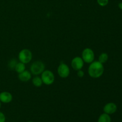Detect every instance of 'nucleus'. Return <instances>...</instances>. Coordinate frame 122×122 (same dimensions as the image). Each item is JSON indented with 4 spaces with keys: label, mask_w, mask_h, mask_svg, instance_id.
Instances as JSON below:
<instances>
[{
    "label": "nucleus",
    "mask_w": 122,
    "mask_h": 122,
    "mask_svg": "<svg viewBox=\"0 0 122 122\" xmlns=\"http://www.w3.org/2000/svg\"><path fill=\"white\" fill-rule=\"evenodd\" d=\"M104 68L102 63L98 61H93L88 67V74L93 78H98L104 73Z\"/></svg>",
    "instance_id": "1"
},
{
    "label": "nucleus",
    "mask_w": 122,
    "mask_h": 122,
    "mask_svg": "<svg viewBox=\"0 0 122 122\" xmlns=\"http://www.w3.org/2000/svg\"><path fill=\"white\" fill-rule=\"evenodd\" d=\"M45 64L41 61H36L30 66V72L33 75H41L45 70Z\"/></svg>",
    "instance_id": "2"
},
{
    "label": "nucleus",
    "mask_w": 122,
    "mask_h": 122,
    "mask_svg": "<svg viewBox=\"0 0 122 122\" xmlns=\"http://www.w3.org/2000/svg\"><path fill=\"white\" fill-rule=\"evenodd\" d=\"M32 59V53L28 49H23L21 50L19 54V60L20 62L27 64L30 62Z\"/></svg>",
    "instance_id": "3"
},
{
    "label": "nucleus",
    "mask_w": 122,
    "mask_h": 122,
    "mask_svg": "<svg viewBox=\"0 0 122 122\" xmlns=\"http://www.w3.org/2000/svg\"><path fill=\"white\" fill-rule=\"evenodd\" d=\"M41 75V79L43 83L46 85H50L54 83L55 76L52 71L49 70H44Z\"/></svg>",
    "instance_id": "4"
},
{
    "label": "nucleus",
    "mask_w": 122,
    "mask_h": 122,
    "mask_svg": "<svg viewBox=\"0 0 122 122\" xmlns=\"http://www.w3.org/2000/svg\"><path fill=\"white\" fill-rule=\"evenodd\" d=\"M82 58L86 63H91L94 61L95 54L92 49L87 48L83 50L82 54Z\"/></svg>",
    "instance_id": "5"
},
{
    "label": "nucleus",
    "mask_w": 122,
    "mask_h": 122,
    "mask_svg": "<svg viewBox=\"0 0 122 122\" xmlns=\"http://www.w3.org/2000/svg\"><path fill=\"white\" fill-rule=\"evenodd\" d=\"M58 74L60 77L62 78H66L70 75V69L66 64L61 63L58 67Z\"/></svg>",
    "instance_id": "6"
},
{
    "label": "nucleus",
    "mask_w": 122,
    "mask_h": 122,
    "mask_svg": "<svg viewBox=\"0 0 122 122\" xmlns=\"http://www.w3.org/2000/svg\"><path fill=\"white\" fill-rule=\"evenodd\" d=\"M71 65L74 70L78 71L82 69L84 65V61L81 57H76L71 61Z\"/></svg>",
    "instance_id": "7"
},
{
    "label": "nucleus",
    "mask_w": 122,
    "mask_h": 122,
    "mask_svg": "<svg viewBox=\"0 0 122 122\" xmlns=\"http://www.w3.org/2000/svg\"><path fill=\"white\" fill-rule=\"evenodd\" d=\"M117 106L113 102H109L105 105L103 110L105 113L108 114H112L117 111Z\"/></svg>",
    "instance_id": "8"
},
{
    "label": "nucleus",
    "mask_w": 122,
    "mask_h": 122,
    "mask_svg": "<svg viewBox=\"0 0 122 122\" xmlns=\"http://www.w3.org/2000/svg\"><path fill=\"white\" fill-rule=\"evenodd\" d=\"M13 100V95L8 92H2L0 93V101L3 103H9Z\"/></svg>",
    "instance_id": "9"
},
{
    "label": "nucleus",
    "mask_w": 122,
    "mask_h": 122,
    "mask_svg": "<svg viewBox=\"0 0 122 122\" xmlns=\"http://www.w3.org/2000/svg\"><path fill=\"white\" fill-rule=\"evenodd\" d=\"M18 77H19V80L20 81H21V82H27V81L31 79V78H32V75H31L30 72H29L27 70H25L23 72L19 73Z\"/></svg>",
    "instance_id": "10"
},
{
    "label": "nucleus",
    "mask_w": 122,
    "mask_h": 122,
    "mask_svg": "<svg viewBox=\"0 0 122 122\" xmlns=\"http://www.w3.org/2000/svg\"><path fill=\"white\" fill-rule=\"evenodd\" d=\"M111 117L109 114H106V113H103L101 114L98 118V122H111Z\"/></svg>",
    "instance_id": "11"
},
{
    "label": "nucleus",
    "mask_w": 122,
    "mask_h": 122,
    "mask_svg": "<svg viewBox=\"0 0 122 122\" xmlns=\"http://www.w3.org/2000/svg\"><path fill=\"white\" fill-rule=\"evenodd\" d=\"M25 69H26L25 64L21 63V62H19V63H17L16 66H15V68H14L15 71L17 73H20L25 71Z\"/></svg>",
    "instance_id": "12"
},
{
    "label": "nucleus",
    "mask_w": 122,
    "mask_h": 122,
    "mask_svg": "<svg viewBox=\"0 0 122 122\" xmlns=\"http://www.w3.org/2000/svg\"><path fill=\"white\" fill-rule=\"evenodd\" d=\"M32 83L33 85L36 87H40L42 85L43 82L41 79V77H39L38 76H35L32 79Z\"/></svg>",
    "instance_id": "13"
},
{
    "label": "nucleus",
    "mask_w": 122,
    "mask_h": 122,
    "mask_svg": "<svg viewBox=\"0 0 122 122\" xmlns=\"http://www.w3.org/2000/svg\"><path fill=\"white\" fill-rule=\"evenodd\" d=\"M108 56L107 53H102L99 56L98 61L102 63V64H103V63H105L107 62V61L108 60Z\"/></svg>",
    "instance_id": "14"
},
{
    "label": "nucleus",
    "mask_w": 122,
    "mask_h": 122,
    "mask_svg": "<svg viewBox=\"0 0 122 122\" xmlns=\"http://www.w3.org/2000/svg\"><path fill=\"white\" fill-rule=\"evenodd\" d=\"M17 63L18 62L17 61V60L15 59H14H14H11L9 63H8V67L11 69H14V68H15V66H16Z\"/></svg>",
    "instance_id": "15"
},
{
    "label": "nucleus",
    "mask_w": 122,
    "mask_h": 122,
    "mask_svg": "<svg viewBox=\"0 0 122 122\" xmlns=\"http://www.w3.org/2000/svg\"><path fill=\"white\" fill-rule=\"evenodd\" d=\"M97 3L101 7H105L108 4V0H97Z\"/></svg>",
    "instance_id": "16"
},
{
    "label": "nucleus",
    "mask_w": 122,
    "mask_h": 122,
    "mask_svg": "<svg viewBox=\"0 0 122 122\" xmlns=\"http://www.w3.org/2000/svg\"><path fill=\"white\" fill-rule=\"evenodd\" d=\"M5 122V116L4 114L2 112H0V122Z\"/></svg>",
    "instance_id": "17"
},
{
    "label": "nucleus",
    "mask_w": 122,
    "mask_h": 122,
    "mask_svg": "<svg viewBox=\"0 0 122 122\" xmlns=\"http://www.w3.org/2000/svg\"><path fill=\"white\" fill-rule=\"evenodd\" d=\"M77 76L79 77H82L84 76V71H82V70H79L77 71Z\"/></svg>",
    "instance_id": "18"
},
{
    "label": "nucleus",
    "mask_w": 122,
    "mask_h": 122,
    "mask_svg": "<svg viewBox=\"0 0 122 122\" xmlns=\"http://www.w3.org/2000/svg\"><path fill=\"white\" fill-rule=\"evenodd\" d=\"M118 6H119V8L122 10V2H120V3L119 4V5H118Z\"/></svg>",
    "instance_id": "19"
},
{
    "label": "nucleus",
    "mask_w": 122,
    "mask_h": 122,
    "mask_svg": "<svg viewBox=\"0 0 122 122\" xmlns=\"http://www.w3.org/2000/svg\"><path fill=\"white\" fill-rule=\"evenodd\" d=\"M1 101H0V108H1Z\"/></svg>",
    "instance_id": "20"
},
{
    "label": "nucleus",
    "mask_w": 122,
    "mask_h": 122,
    "mask_svg": "<svg viewBox=\"0 0 122 122\" xmlns=\"http://www.w3.org/2000/svg\"><path fill=\"white\" fill-rule=\"evenodd\" d=\"M32 122V121H29V122Z\"/></svg>",
    "instance_id": "21"
}]
</instances>
